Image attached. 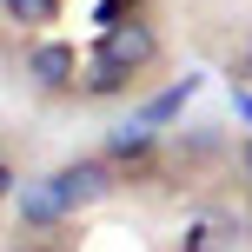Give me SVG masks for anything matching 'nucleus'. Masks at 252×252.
Listing matches in <instances>:
<instances>
[{"label":"nucleus","mask_w":252,"mask_h":252,"mask_svg":"<svg viewBox=\"0 0 252 252\" xmlns=\"http://www.w3.org/2000/svg\"><path fill=\"white\" fill-rule=\"evenodd\" d=\"M87 60H106V66H120V73H146L153 60H159V33H153V20H139V13H126V20L113 27H100V40H93V53Z\"/></svg>","instance_id":"obj_1"},{"label":"nucleus","mask_w":252,"mask_h":252,"mask_svg":"<svg viewBox=\"0 0 252 252\" xmlns=\"http://www.w3.org/2000/svg\"><path fill=\"white\" fill-rule=\"evenodd\" d=\"M66 219H73V199H66L60 173H40V179H27V186L13 192V226L20 232H53V226H66Z\"/></svg>","instance_id":"obj_2"},{"label":"nucleus","mask_w":252,"mask_h":252,"mask_svg":"<svg viewBox=\"0 0 252 252\" xmlns=\"http://www.w3.org/2000/svg\"><path fill=\"white\" fill-rule=\"evenodd\" d=\"M80 73H87V66H80V53L66 47V40H33V47H27V80H33V93H66V87H80Z\"/></svg>","instance_id":"obj_3"},{"label":"nucleus","mask_w":252,"mask_h":252,"mask_svg":"<svg viewBox=\"0 0 252 252\" xmlns=\"http://www.w3.org/2000/svg\"><path fill=\"white\" fill-rule=\"evenodd\" d=\"M60 186H66V199H73V213H87V206H100L106 192L120 186V166L106 159V153H87V159L60 166Z\"/></svg>","instance_id":"obj_4"},{"label":"nucleus","mask_w":252,"mask_h":252,"mask_svg":"<svg viewBox=\"0 0 252 252\" xmlns=\"http://www.w3.org/2000/svg\"><path fill=\"white\" fill-rule=\"evenodd\" d=\"M153 146H159V126H146V120L133 113L113 139H106V159H113V166H126V159H133V166H139V159H153Z\"/></svg>","instance_id":"obj_5"},{"label":"nucleus","mask_w":252,"mask_h":252,"mask_svg":"<svg viewBox=\"0 0 252 252\" xmlns=\"http://www.w3.org/2000/svg\"><path fill=\"white\" fill-rule=\"evenodd\" d=\"M192 93H199V73H186V80H173V87H166L159 100H146V106H139V120H146V126H166V120L179 113V106L192 100Z\"/></svg>","instance_id":"obj_6"},{"label":"nucleus","mask_w":252,"mask_h":252,"mask_svg":"<svg viewBox=\"0 0 252 252\" xmlns=\"http://www.w3.org/2000/svg\"><path fill=\"white\" fill-rule=\"evenodd\" d=\"M7 20H13V27H33V33H40V27H53V20H60V0H7Z\"/></svg>","instance_id":"obj_7"},{"label":"nucleus","mask_w":252,"mask_h":252,"mask_svg":"<svg viewBox=\"0 0 252 252\" xmlns=\"http://www.w3.org/2000/svg\"><path fill=\"white\" fill-rule=\"evenodd\" d=\"M192 232H199V239H186L179 252H219V246H226V226H213V219H206V226H192Z\"/></svg>","instance_id":"obj_8"},{"label":"nucleus","mask_w":252,"mask_h":252,"mask_svg":"<svg viewBox=\"0 0 252 252\" xmlns=\"http://www.w3.org/2000/svg\"><path fill=\"white\" fill-rule=\"evenodd\" d=\"M232 106H239V113L252 120V87H232Z\"/></svg>","instance_id":"obj_9"},{"label":"nucleus","mask_w":252,"mask_h":252,"mask_svg":"<svg viewBox=\"0 0 252 252\" xmlns=\"http://www.w3.org/2000/svg\"><path fill=\"white\" fill-rule=\"evenodd\" d=\"M239 80L252 87V40H246V53H239Z\"/></svg>","instance_id":"obj_10"},{"label":"nucleus","mask_w":252,"mask_h":252,"mask_svg":"<svg viewBox=\"0 0 252 252\" xmlns=\"http://www.w3.org/2000/svg\"><path fill=\"white\" fill-rule=\"evenodd\" d=\"M239 166H246V179H252V139H239Z\"/></svg>","instance_id":"obj_11"}]
</instances>
